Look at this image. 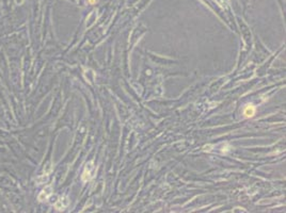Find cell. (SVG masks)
Returning <instances> with one entry per match:
<instances>
[{
  "instance_id": "cell-1",
  "label": "cell",
  "mask_w": 286,
  "mask_h": 213,
  "mask_svg": "<svg viewBox=\"0 0 286 213\" xmlns=\"http://www.w3.org/2000/svg\"><path fill=\"white\" fill-rule=\"evenodd\" d=\"M254 114H255V108L252 104H248L243 110V115L245 117H252Z\"/></svg>"
}]
</instances>
